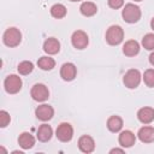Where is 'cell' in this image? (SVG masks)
I'll return each instance as SVG.
<instances>
[{"label":"cell","mask_w":154,"mask_h":154,"mask_svg":"<svg viewBox=\"0 0 154 154\" xmlns=\"http://www.w3.org/2000/svg\"><path fill=\"white\" fill-rule=\"evenodd\" d=\"M18 144L23 148V149H30L34 147L35 144V138L29 132H23L19 135L18 137Z\"/></svg>","instance_id":"e0dca14e"},{"label":"cell","mask_w":154,"mask_h":154,"mask_svg":"<svg viewBox=\"0 0 154 154\" xmlns=\"http://www.w3.org/2000/svg\"><path fill=\"white\" fill-rule=\"evenodd\" d=\"M138 52H140V45L135 40H129L123 46V53L126 57H134V55L138 54Z\"/></svg>","instance_id":"9a60e30c"},{"label":"cell","mask_w":154,"mask_h":154,"mask_svg":"<svg viewBox=\"0 0 154 154\" xmlns=\"http://www.w3.org/2000/svg\"><path fill=\"white\" fill-rule=\"evenodd\" d=\"M55 136L61 142H69V141H71V138L73 136V129L69 123H61L57 128Z\"/></svg>","instance_id":"8992f818"},{"label":"cell","mask_w":154,"mask_h":154,"mask_svg":"<svg viewBox=\"0 0 154 154\" xmlns=\"http://www.w3.org/2000/svg\"><path fill=\"white\" fill-rule=\"evenodd\" d=\"M77 69L72 63H65L60 69V76L64 81H72L76 77Z\"/></svg>","instance_id":"30bf717a"},{"label":"cell","mask_w":154,"mask_h":154,"mask_svg":"<svg viewBox=\"0 0 154 154\" xmlns=\"http://www.w3.org/2000/svg\"><path fill=\"white\" fill-rule=\"evenodd\" d=\"M10 120H11L10 114L6 111H0V126L1 128L7 126L8 123H10Z\"/></svg>","instance_id":"484cf974"},{"label":"cell","mask_w":154,"mask_h":154,"mask_svg":"<svg viewBox=\"0 0 154 154\" xmlns=\"http://www.w3.org/2000/svg\"><path fill=\"white\" fill-rule=\"evenodd\" d=\"M124 4V0H108V6L112 7V8H119L122 7Z\"/></svg>","instance_id":"4316f807"},{"label":"cell","mask_w":154,"mask_h":154,"mask_svg":"<svg viewBox=\"0 0 154 154\" xmlns=\"http://www.w3.org/2000/svg\"><path fill=\"white\" fill-rule=\"evenodd\" d=\"M123 82H124L125 87L129 88V89H135V88H137L138 84H140V82H141V73H140V71L136 70V69L129 70V71L124 75Z\"/></svg>","instance_id":"5b68a950"},{"label":"cell","mask_w":154,"mask_h":154,"mask_svg":"<svg viewBox=\"0 0 154 154\" xmlns=\"http://www.w3.org/2000/svg\"><path fill=\"white\" fill-rule=\"evenodd\" d=\"M78 148L83 153H91L95 149V142L90 136L84 135L78 140Z\"/></svg>","instance_id":"8fae6325"},{"label":"cell","mask_w":154,"mask_h":154,"mask_svg":"<svg viewBox=\"0 0 154 154\" xmlns=\"http://www.w3.org/2000/svg\"><path fill=\"white\" fill-rule=\"evenodd\" d=\"M35 114H36V117H37L40 120L47 122V120L52 119V117H53V114H54V109H53V107L49 106V105H41V106H38V107L36 108Z\"/></svg>","instance_id":"9c48e42d"},{"label":"cell","mask_w":154,"mask_h":154,"mask_svg":"<svg viewBox=\"0 0 154 154\" xmlns=\"http://www.w3.org/2000/svg\"><path fill=\"white\" fill-rule=\"evenodd\" d=\"M122 16L126 23H136L141 18V10L135 4H126L122 11Z\"/></svg>","instance_id":"6da1fadb"},{"label":"cell","mask_w":154,"mask_h":154,"mask_svg":"<svg viewBox=\"0 0 154 154\" xmlns=\"http://www.w3.org/2000/svg\"><path fill=\"white\" fill-rule=\"evenodd\" d=\"M143 81H144L147 87H150V88L154 87V70L153 69H148L144 71Z\"/></svg>","instance_id":"d4e9b609"},{"label":"cell","mask_w":154,"mask_h":154,"mask_svg":"<svg viewBox=\"0 0 154 154\" xmlns=\"http://www.w3.org/2000/svg\"><path fill=\"white\" fill-rule=\"evenodd\" d=\"M109 153H124V149H119V148H113L111 149Z\"/></svg>","instance_id":"83f0119b"},{"label":"cell","mask_w":154,"mask_h":154,"mask_svg":"<svg viewBox=\"0 0 154 154\" xmlns=\"http://www.w3.org/2000/svg\"><path fill=\"white\" fill-rule=\"evenodd\" d=\"M37 65L41 70H45V71H49L52 70L54 66H55V61L53 58H49V57H41L37 61Z\"/></svg>","instance_id":"44dd1931"},{"label":"cell","mask_w":154,"mask_h":154,"mask_svg":"<svg viewBox=\"0 0 154 154\" xmlns=\"http://www.w3.org/2000/svg\"><path fill=\"white\" fill-rule=\"evenodd\" d=\"M150 26H152V29L154 30V17H153L152 20H150Z\"/></svg>","instance_id":"f546056e"},{"label":"cell","mask_w":154,"mask_h":154,"mask_svg":"<svg viewBox=\"0 0 154 154\" xmlns=\"http://www.w3.org/2000/svg\"><path fill=\"white\" fill-rule=\"evenodd\" d=\"M4 87H5V90L8 93V94H16L22 88V79L19 76L17 75H8L6 78H5V82H4Z\"/></svg>","instance_id":"277c9868"},{"label":"cell","mask_w":154,"mask_h":154,"mask_svg":"<svg viewBox=\"0 0 154 154\" xmlns=\"http://www.w3.org/2000/svg\"><path fill=\"white\" fill-rule=\"evenodd\" d=\"M70 1H81V0H70Z\"/></svg>","instance_id":"4dcf8cb0"},{"label":"cell","mask_w":154,"mask_h":154,"mask_svg":"<svg viewBox=\"0 0 154 154\" xmlns=\"http://www.w3.org/2000/svg\"><path fill=\"white\" fill-rule=\"evenodd\" d=\"M107 128L112 132H118L123 128V119L118 116H112L107 120Z\"/></svg>","instance_id":"d6986e66"},{"label":"cell","mask_w":154,"mask_h":154,"mask_svg":"<svg viewBox=\"0 0 154 154\" xmlns=\"http://www.w3.org/2000/svg\"><path fill=\"white\" fill-rule=\"evenodd\" d=\"M30 95L31 97L35 100V101H46L49 96V91L47 89V87L45 84H35L32 88H31V91H30Z\"/></svg>","instance_id":"ba28073f"},{"label":"cell","mask_w":154,"mask_h":154,"mask_svg":"<svg viewBox=\"0 0 154 154\" xmlns=\"http://www.w3.org/2000/svg\"><path fill=\"white\" fill-rule=\"evenodd\" d=\"M59 49H60V43L54 37L47 38L43 43V51L48 54H57L59 52Z\"/></svg>","instance_id":"2e32d148"},{"label":"cell","mask_w":154,"mask_h":154,"mask_svg":"<svg viewBox=\"0 0 154 154\" xmlns=\"http://www.w3.org/2000/svg\"><path fill=\"white\" fill-rule=\"evenodd\" d=\"M2 41L7 47H16L22 41V34L17 28H8L4 32Z\"/></svg>","instance_id":"7a4b0ae2"},{"label":"cell","mask_w":154,"mask_h":154,"mask_svg":"<svg viewBox=\"0 0 154 154\" xmlns=\"http://www.w3.org/2000/svg\"><path fill=\"white\" fill-rule=\"evenodd\" d=\"M149 63H150L152 65H154V52L149 55Z\"/></svg>","instance_id":"f1b7e54d"},{"label":"cell","mask_w":154,"mask_h":154,"mask_svg":"<svg viewBox=\"0 0 154 154\" xmlns=\"http://www.w3.org/2000/svg\"><path fill=\"white\" fill-rule=\"evenodd\" d=\"M123 37H124V31L119 25H112L106 31V41L112 46L119 45L123 41Z\"/></svg>","instance_id":"3957f363"},{"label":"cell","mask_w":154,"mask_h":154,"mask_svg":"<svg viewBox=\"0 0 154 154\" xmlns=\"http://www.w3.org/2000/svg\"><path fill=\"white\" fill-rule=\"evenodd\" d=\"M119 144L124 148H129V147H132L136 142V137L135 135L130 131V130H125V131H122L120 135H119Z\"/></svg>","instance_id":"7c38bea8"},{"label":"cell","mask_w":154,"mask_h":154,"mask_svg":"<svg viewBox=\"0 0 154 154\" xmlns=\"http://www.w3.org/2000/svg\"><path fill=\"white\" fill-rule=\"evenodd\" d=\"M53 135V130L48 124H42L37 130V138L41 142H47L51 140Z\"/></svg>","instance_id":"ac0fdd59"},{"label":"cell","mask_w":154,"mask_h":154,"mask_svg":"<svg viewBox=\"0 0 154 154\" xmlns=\"http://www.w3.org/2000/svg\"><path fill=\"white\" fill-rule=\"evenodd\" d=\"M135 1H142V0H135Z\"/></svg>","instance_id":"1f68e13d"},{"label":"cell","mask_w":154,"mask_h":154,"mask_svg":"<svg viewBox=\"0 0 154 154\" xmlns=\"http://www.w3.org/2000/svg\"><path fill=\"white\" fill-rule=\"evenodd\" d=\"M137 118L143 124H149L154 120V108L152 107H142L137 112Z\"/></svg>","instance_id":"4fadbf2b"},{"label":"cell","mask_w":154,"mask_h":154,"mask_svg":"<svg viewBox=\"0 0 154 154\" xmlns=\"http://www.w3.org/2000/svg\"><path fill=\"white\" fill-rule=\"evenodd\" d=\"M138 138L144 143H152L154 142V128L152 126H143L138 130L137 134Z\"/></svg>","instance_id":"5bb4252c"},{"label":"cell","mask_w":154,"mask_h":154,"mask_svg":"<svg viewBox=\"0 0 154 154\" xmlns=\"http://www.w3.org/2000/svg\"><path fill=\"white\" fill-rule=\"evenodd\" d=\"M71 42H72V46L77 49H84L88 43H89V38H88V35L82 31V30H77L72 34V37H71Z\"/></svg>","instance_id":"52a82bcc"},{"label":"cell","mask_w":154,"mask_h":154,"mask_svg":"<svg viewBox=\"0 0 154 154\" xmlns=\"http://www.w3.org/2000/svg\"><path fill=\"white\" fill-rule=\"evenodd\" d=\"M79 11H81V13H82L83 16H85V17H91V16H94V14L96 13L97 7H96V5H95L94 2L85 1V2H83V4L81 5Z\"/></svg>","instance_id":"ffe728a7"},{"label":"cell","mask_w":154,"mask_h":154,"mask_svg":"<svg viewBox=\"0 0 154 154\" xmlns=\"http://www.w3.org/2000/svg\"><path fill=\"white\" fill-rule=\"evenodd\" d=\"M142 46L148 49V51H152L154 49V34H147L143 36L142 38Z\"/></svg>","instance_id":"cb8c5ba5"},{"label":"cell","mask_w":154,"mask_h":154,"mask_svg":"<svg viewBox=\"0 0 154 154\" xmlns=\"http://www.w3.org/2000/svg\"><path fill=\"white\" fill-rule=\"evenodd\" d=\"M51 14L54 18H63L66 14V7L63 4H55L51 7Z\"/></svg>","instance_id":"7402d4cb"},{"label":"cell","mask_w":154,"mask_h":154,"mask_svg":"<svg viewBox=\"0 0 154 154\" xmlns=\"http://www.w3.org/2000/svg\"><path fill=\"white\" fill-rule=\"evenodd\" d=\"M17 70H18V72H19L20 75H29V73L34 70V65H32L31 61L25 60V61H22V63L18 65Z\"/></svg>","instance_id":"603a6c76"}]
</instances>
